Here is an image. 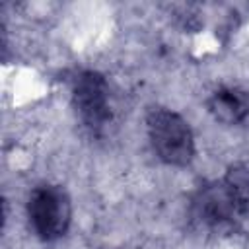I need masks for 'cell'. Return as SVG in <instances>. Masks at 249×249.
Returning a JSON list of instances; mask_svg holds the SVG:
<instances>
[{"mask_svg": "<svg viewBox=\"0 0 249 249\" xmlns=\"http://www.w3.org/2000/svg\"><path fill=\"white\" fill-rule=\"evenodd\" d=\"M27 220L41 241L64 237L72 224V198L62 185L41 183L27 198Z\"/></svg>", "mask_w": 249, "mask_h": 249, "instance_id": "3957f363", "label": "cell"}, {"mask_svg": "<svg viewBox=\"0 0 249 249\" xmlns=\"http://www.w3.org/2000/svg\"><path fill=\"white\" fill-rule=\"evenodd\" d=\"M70 101L76 119L89 134H99L113 119L107 78L91 68L78 70L70 82Z\"/></svg>", "mask_w": 249, "mask_h": 249, "instance_id": "277c9868", "label": "cell"}, {"mask_svg": "<svg viewBox=\"0 0 249 249\" xmlns=\"http://www.w3.org/2000/svg\"><path fill=\"white\" fill-rule=\"evenodd\" d=\"M146 134L156 158L171 167H187L196 156L195 132L189 121L169 107H152L146 113Z\"/></svg>", "mask_w": 249, "mask_h": 249, "instance_id": "6da1fadb", "label": "cell"}, {"mask_svg": "<svg viewBox=\"0 0 249 249\" xmlns=\"http://www.w3.org/2000/svg\"><path fill=\"white\" fill-rule=\"evenodd\" d=\"M226 183L235 191V195L249 208V161L231 163L224 173Z\"/></svg>", "mask_w": 249, "mask_h": 249, "instance_id": "8992f818", "label": "cell"}, {"mask_svg": "<svg viewBox=\"0 0 249 249\" xmlns=\"http://www.w3.org/2000/svg\"><path fill=\"white\" fill-rule=\"evenodd\" d=\"M206 109L220 124H241L249 117V93L239 86H220L208 95Z\"/></svg>", "mask_w": 249, "mask_h": 249, "instance_id": "5b68a950", "label": "cell"}, {"mask_svg": "<svg viewBox=\"0 0 249 249\" xmlns=\"http://www.w3.org/2000/svg\"><path fill=\"white\" fill-rule=\"evenodd\" d=\"M189 216L200 230L230 231L249 216V208L226 183V179L220 177L196 187L189 202Z\"/></svg>", "mask_w": 249, "mask_h": 249, "instance_id": "7a4b0ae2", "label": "cell"}]
</instances>
